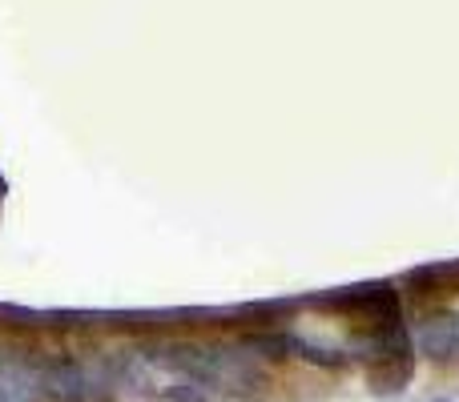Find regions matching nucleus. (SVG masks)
Segmentation results:
<instances>
[{
	"mask_svg": "<svg viewBox=\"0 0 459 402\" xmlns=\"http://www.w3.org/2000/svg\"><path fill=\"white\" fill-rule=\"evenodd\" d=\"M286 355L302 358V363L318 366V371H342V366L351 363L347 350H339V346H318V342L299 338V334H290V330H286Z\"/></svg>",
	"mask_w": 459,
	"mask_h": 402,
	"instance_id": "obj_4",
	"label": "nucleus"
},
{
	"mask_svg": "<svg viewBox=\"0 0 459 402\" xmlns=\"http://www.w3.org/2000/svg\"><path fill=\"white\" fill-rule=\"evenodd\" d=\"M411 379V355L407 358H387V363H371L367 366V387L391 395V390H403V382Z\"/></svg>",
	"mask_w": 459,
	"mask_h": 402,
	"instance_id": "obj_5",
	"label": "nucleus"
},
{
	"mask_svg": "<svg viewBox=\"0 0 459 402\" xmlns=\"http://www.w3.org/2000/svg\"><path fill=\"white\" fill-rule=\"evenodd\" d=\"M37 379H40V390H48V395L61 402H89L93 398V387H97L93 374L81 363H69V358L37 366Z\"/></svg>",
	"mask_w": 459,
	"mask_h": 402,
	"instance_id": "obj_1",
	"label": "nucleus"
},
{
	"mask_svg": "<svg viewBox=\"0 0 459 402\" xmlns=\"http://www.w3.org/2000/svg\"><path fill=\"white\" fill-rule=\"evenodd\" d=\"M415 346H420V355L428 358H439V363H447V358H459V322H428L420 330V338H415Z\"/></svg>",
	"mask_w": 459,
	"mask_h": 402,
	"instance_id": "obj_3",
	"label": "nucleus"
},
{
	"mask_svg": "<svg viewBox=\"0 0 459 402\" xmlns=\"http://www.w3.org/2000/svg\"><path fill=\"white\" fill-rule=\"evenodd\" d=\"M37 395H40L37 366L0 363V402H37Z\"/></svg>",
	"mask_w": 459,
	"mask_h": 402,
	"instance_id": "obj_2",
	"label": "nucleus"
},
{
	"mask_svg": "<svg viewBox=\"0 0 459 402\" xmlns=\"http://www.w3.org/2000/svg\"><path fill=\"white\" fill-rule=\"evenodd\" d=\"M431 402H447V398H431Z\"/></svg>",
	"mask_w": 459,
	"mask_h": 402,
	"instance_id": "obj_7",
	"label": "nucleus"
},
{
	"mask_svg": "<svg viewBox=\"0 0 459 402\" xmlns=\"http://www.w3.org/2000/svg\"><path fill=\"white\" fill-rule=\"evenodd\" d=\"M169 395V402H210V395H214V390L206 387V382H194V379H178L174 387L166 390Z\"/></svg>",
	"mask_w": 459,
	"mask_h": 402,
	"instance_id": "obj_6",
	"label": "nucleus"
}]
</instances>
